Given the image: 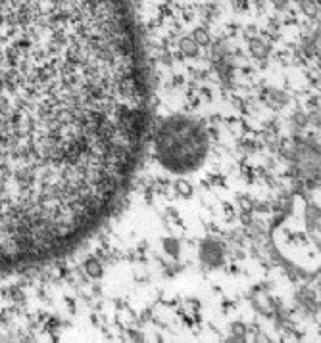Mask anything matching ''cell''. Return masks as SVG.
<instances>
[{
  "label": "cell",
  "mask_w": 321,
  "mask_h": 343,
  "mask_svg": "<svg viewBox=\"0 0 321 343\" xmlns=\"http://www.w3.org/2000/svg\"><path fill=\"white\" fill-rule=\"evenodd\" d=\"M148 117L129 0H0V274L66 255L110 219Z\"/></svg>",
  "instance_id": "obj_1"
},
{
  "label": "cell",
  "mask_w": 321,
  "mask_h": 343,
  "mask_svg": "<svg viewBox=\"0 0 321 343\" xmlns=\"http://www.w3.org/2000/svg\"><path fill=\"white\" fill-rule=\"evenodd\" d=\"M156 150L167 169L193 171L204 159L208 140L198 123L191 119H173L160 129Z\"/></svg>",
  "instance_id": "obj_2"
},
{
  "label": "cell",
  "mask_w": 321,
  "mask_h": 343,
  "mask_svg": "<svg viewBox=\"0 0 321 343\" xmlns=\"http://www.w3.org/2000/svg\"><path fill=\"white\" fill-rule=\"evenodd\" d=\"M300 6H302V12L306 14V16H317V12H319V6H317V2L315 0H300Z\"/></svg>",
  "instance_id": "obj_3"
},
{
  "label": "cell",
  "mask_w": 321,
  "mask_h": 343,
  "mask_svg": "<svg viewBox=\"0 0 321 343\" xmlns=\"http://www.w3.org/2000/svg\"><path fill=\"white\" fill-rule=\"evenodd\" d=\"M250 50H252V54L256 58H263V54H265V46L262 44V40H258V38L250 40Z\"/></svg>",
  "instance_id": "obj_4"
},
{
  "label": "cell",
  "mask_w": 321,
  "mask_h": 343,
  "mask_svg": "<svg viewBox=\"0 0 321 343\" xmlns=\"http://www.w3.org/2000/svg\"><path fill=\"white\" fill-rule=\"evenodd\" d=\"M196 38H198V40H202V44H206V42H208V37H206L204 31H196Z\"/></svg>",
  "instance_id": "obj_5"
},
{
  "label": "cell",
  "mask_w": 321,
  "mask_h": 343,
  "mask_svg": "<svg viewBox=\"0 0 321 343\" xmlns=\"http://www.w3.org/2000/svg\"><path fill=\"white\" fill-rule=\"evenodd\" d=\"M271 2L275 4V6H277V8H283V6H285L289 0H271Z\"/></svg>",
  "instance_id": "obj_6"
},
{
  "label": "cell",
  "mask_w": 321,
  "mask_h": 343,
  "mask_svg": "<svg viewBox=\"0 0 321 343\" xmlns=\"http://www.w3.org/2000/svg\"><path fill=\"white\" fill-rule=\"evenodd\" d=\"M315 2H317V6H319V8H321V0H315Z\"/></svg>",
  "instance_id": "obj_7"
},
{
  "label": "cell",
  "mask_w": 321,
  "mask_h": 343,
  "mask_svg": "<svg viewBox=\"0 0 321 343\" xmlns=\"http://www.w3.org/2000/svg\"><path fill=\"white\" fill-rule=\"evenodd\" d=\"M296 2H300V0H296Z\"/></svg>",
  "instance_id": "obj_8"
}]
</instances>
